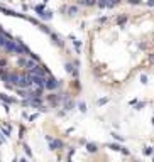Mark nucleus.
<instances>
[{
  "label": "nucleus",
  "instance_id": "nucleus-1",
  "mask_svg": "<svg viewBox=\"0 0 154 162\" xmlns=\"http://www.w3.org/2000/svg\"><path fill=\"white\" fill-rule=\"evenodd\" d=\"M46 140L49 142L51 150H58V149H61V147H63V142H61V140H53L51 137H46Z\"/></svg>",
  "mask_w": 154,
  "mask_h": 162
},
{
  "label": "nucleus",
  "instance_id": "nucleus-2",
  "mask_svg": "<svg viewBox=\"0 0 154 162\" xmlns=\"http://www.w3.org/2000/svg\"><path fill=\"white\" fill-rule=\"evenodd\" d=\"M44 86L49 88V90H54L56 86H58V81L54 79V78H49V79H44Z\"/></svg>",
  "mask_w": 154,
  "mask_h": 162
},
{
  "label": "nucleus",
  "instance_id": "nucleus-3",
  "mask_svg": "<svg viewBox=\"0 0 154 162\" xmlns=\"http://www.w3.org/2000/svg\"><path fill=\"white\" fill-rule=\"evenodd\" d=\"M87 149H88V150H90V152H95V150H96L95 143H88V145H87Z\"/></svg>",
  "mask_w": 154,
  "mask_h": 162
},
{
  "label": "nucleus",
  "instance_id": "nucleus-4",
  "mask_svg": "<svg viewBox=\"0 0 154 162\" xmlns=\"http://www.w3.org/2000/svg\"><path fill=\"white\" fill-rule=\"evenodd\" d=\"M108 147H110L112 150H120V149H122L120 145H115V143H112V145H108Z\"/></svg>",
  "mask_w": 154,
  "mask_h": 162
},
{
  "label": "nucleus",
  "instance_id": "nucleus-5",
  "mask_svg": "<svg viewBox=\"0 0 154 162\" xmlns=\"http://www.w3.org/2000/svg\"><path fill=\"white\" fill-rule=\"evenodd\" d=\"M80 2H81V3H85V5H93V3H95L93 0H80Z\"/></svg>",
  "mask_w": 154,
  "mask_h": 162
},
{
  "label": "nucleus",
  "instance_id": "nucleus-6",
  "mask_svg": "<svg viewBox=\"0 0 154 162\" xmlns=\"http://www.w3.org/2000/svg\"><path fill=\"white\" fill-rule=\"evenodd\" d=\"M112 137H114V139H117V140H120V142L124 140V139H122V137H120V135H119V134H114V135H112Z\"/></svg>",
  "mask_w": 154,
  "mask_h": 162
},
{
  "label": "nucleus",
  "instance_id": "nucleus-7",
  "mask_svg": "<svg viewBox=\"0 0 154 162\" xmlns=\"http://www.w3.org/2000/svg\"><path fill=\"white\" fill-rule=\"evenodd\" d=\"M107 101H108V100H107V98H103V100H100V101H98V105H105Z\"/></svg>",
  "mask_w": 154,
  "mask_h": 162
},
{
  "label": "nucleus",
  "instance_id": "nucleus-8",
  "mask_svg": "<svg viewBox=\"0 0 154 162\" xmlns=\"http://www.w3.org/2000/svg\"><path fill=\"white\" fill-rule=\"evenodd\" d=\"M24 149H26V154H27V155H29V157H31V149H29V147H27V145H26Z\"/></svg>",
  "mask_w": 154,
  "mask_h": 162
},
{
  "label": "nucleus",
  "instance_id": "nucleus-9",
  "mask_svg": "<svg viewBox=\"0 0 154 162\" xmlns=\"http://www.w3.org/2000/svg\"><path fill=\"white\" fill-rule=\"evenodd\" d=\"M69 14H76V7H71L69 9Z\"/></svg>",
  "mask_w": 154,
  "mask_h": 162
},
{
  "label": "nucleus",
  "instance_id": "nucleus-10",
  "mask_svg": "<svg viewBox=\"0 0 154 162\" xmlns=\"http://www.w3.org/2000/svg\"><path fill=\"white\" fill-rule=\"evenodd\" d=\"M130 2H132V3H139V0H130Z\"/></svg>",
  "mask_w": 154,
  "mask_h": 162
},
{
  "label": "nucleus",
  "instance_id": "nucleus-11",
  "mask_svg": "<svg viewBox=\"0 0 154 162\" xmlns=\"http://www.w3.org/2000/svg\"><path fill=\"white\" fill-rule=\"evenodd\" d=\"M20 162H26V159H20Z\"/></svg>",
  "mask_w": 154,
  "mask_h": 162
}]
</instances>
